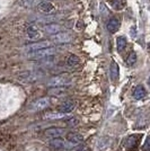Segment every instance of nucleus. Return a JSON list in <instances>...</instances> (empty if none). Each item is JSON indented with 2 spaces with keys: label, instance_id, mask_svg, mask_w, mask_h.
Returning a JSON list of instances; mask_svg holds the SVG:
<instances>
[{
  "label": "nucleus",
  "instance_id": "nucleus-1",
  "mask_svg": "<svg viewBox=\"0 0 150 151\" xmlns=\"http://www.w3.org/2000/svg\"><path fill=\"white\" fill-rule=\"evenodd\" d=\"M56 53V47L54 46H49V47H44V49H41V50L27 53V58L30 60H42V59H45V58L52 57Z\"/></svg>",
  "mask_w": 150,
  "mask_h": 151
},
{
  "label": "nucleus",
  "instance_id": "nucleus-2",
  "mask_svg": "<svg viewBox=\"0 0 150 151\" xmlns=\"http://www.w3.org/2000/svg\"><path fill=\"white\" fill-rule=\"evenodd\" d=\"M69 83H71V78L67 75H60L51 78L48 81V86H50V87H62V86H68Z\"/></svg>",
  "mask_w": 150,
  "mask_h": 151
},
{
  "label": "nucleus",
  "instance_id": "nucleus-3",
  "mask_svg": "<svg viewBox=\"0 0 150 151\" xmlns=\"http://www.w3.org/2000/svg\"><path fill=\"white\" fill-rule=\"evenodd\" d=\"M50 105H51L50 97H41V98H38V99H36V101H34L32 103L30 109H31L32 112H38V111H43L45 108H48Z\"/></svg>",
  "mask_w": 150,
  "mask_h": 151
},
{
  "label": "nucleus",
  "instance_id": "nucleus-4",
  "mask_svg": "<svg viewBox=\"0 0 150 151\" xmlns=\"http://www.w3.org/2000/svg\"><path fill=\"white\" fill-rule=\"evenodd\" d=\"M52 44H53L52 41H40V42H35V43H32V44L26 45L25 51H26V53H31V52L41 50V49H44V47L52 46Z\"/></svg>",
  "mask_w": 150,
  "mask_h": 151
},
{
  "label": "nucleus",
  "instance_id": "nucleus-5",
  "mask_svg": "<svg viewBox=\"0 0 150 151\" xmlns=\"http://www.w3.org/2000/svg\"><path fill=\"white\" fill-rule=\"evenodd\" d=\"M50 147L51 148H54V149H69V148H74L76 147L75 145L70 143L68 141H63L62 139H51L50 141Z\"/></svg>",
  "mask_w": 150,
  "mask_h": 151
},
{
  "label": "nucleus",
  "instance_id": "nucleus-6",
  "mask_svg": "<svg viewBox=\"0 0 150 151\" xmlns=\"http://www.w3.org/2000/svg\"><path fill=\"white\" fill-rule=\"evenodd\" d=\"M51 41H52L53 43H56V44L69 43V42L71 41V36H70V34L66 33V32H59V33H56V34H54V35L52 36Z\"/></svg>",
  "mask_w": 150,
  "mask_h": 151
},
{
  "label": "nucleus",
  "instance_id": "nucleus-7",
  "mask_svg": "<svg viewBox=\"0 0 150 151\" xmlns=\"http://www.w3.org/2000/svg\"><path fill=\"white\" fill-rule=\"evenodd\" d=\"M66 130L62 129V127H50L48 130H45L44 132V135L49 139H56V138H60L66 134Z\"/></svg>",
  "mask_w": 150,
  "mask_h": 151
},
{
  "label": "nucleus",
  "instance_id": "nucleus-8",
  "mask_svg": "<svg viewBox=\"0 0 150 151\" xmlns=\"http://www.w3.org/2000/svg\"><path fill=\"white\" fill-rule=\"evenodd\" d=\"M141 138V134L139 135H131L126 139L124 141V145L126 149H131V148H137L139 142H140V139Z\"/></svg>",
  "mask_w": 150,
  "mask_h": 151
},
{
  "label": "nucleus",
  "instance_id": "nucleus-9",
  "mask_svg": "<svg viewBox=\"0 0 150 151\" xmlns=\"http://www.w3.org/2000/svg\"><path fill=\"white\" fill-rule=\"evenodd\" d=\"M76 107V103L72 101H64L63 104H61L59 108H58V111L59 112H61V113H64V114H69L70 112H72L74 109H75Z\"/></svg>",
  "mask_w": 150,
  "mask_h": 151
},
{
  "label": "nucleus",
  "instance_id": "nucleus-10",
  "mask_svg": "<svg viewBox=\"0 0 150 151\" xmlns=\"http://www.w3.org/2000/svg\"><path fill=\"white\" fill-rule=\"evenodd\" d=\"M67 141L70 142V143H72V145H79V143H81L82 141H84V138H82L81 134H79V133H76V132H70L67 134Z\"/></svg>",
  "mask_w": 150,
  "mask_h": 151
},
{
  "label": "nucleus",
  "instance_id": "nucleus-11",
  "mask_svg": "<svg viewBox=\"0 0 150 151\" xmlns=\"http://www.w3.org/2000/svg\"><path fill=\"white\" fill-rule=\"evenodd\" d=\"M61 29H62V27L59 25V24H56V23H50V24H46V25L44 26L45 33H48L50 35H54L56 33L61 32Z\"/></svg>",
  "mask_w": 150,
  "mask_h": 151
},
{
  "label": "nucleus",
  "instance_id": "nucleus-12",
  "mask_svg": "<svg viewBox=\"0 0 150 151\" xmlns=\"http://www.w3.org/2000/svg\"><path fill=\"white\" fill-rule=\"evenodd\" d=\"M120 20L118 18H111L108 22H107V31L110 32V33H116V32L119 31L120 28Z\"/></svg>",
  "mask_w": 150,
  "mask_h": 151
},
{
  "label": "nucleus",
  "instance_id": "nucleus-13",
  "mask_svg": "<svg viewBox=\"0 0 150 151\" xmlns=\"http://www.w3.org/2000/svg\"><path fill=\"white\" fill-rule=\"evenodd\" d=\"M38 8L41 13H44V14H51L54 12V6L52 4H50V2H46V1L41 2L38 5Z\"/></svg>",
  "mask_w": 150,
  "mask_h": 151
},
{
  "label": "nucleus",
  "instance_id": "nucleus-14",
  "mask_svg": "<svg viewBox=\"0 0 150 151\" xmlns=\"http://www.w3.org/2000/svg\"><path fill=\"white\" fill-rule=\"evenodd\" d=\"M48 93L51 96H56V97L62 96V95H64L67 93V86H62V87H51Z\"/></svg>",
  "mask_w": 150,
  "mask_h": 151
},
{
  "label": "nucleus",
  "instance_id": "nucleus-15",
  "mask_svg": "<svg viewBox=\"0 0 150 151\" xmlns=\"http://www.w3.org/2000/svg\"><path fill=\"white\" fill-rule=\"evenodd\" d=\"M79 64H80V59L77 57L76 54H70L67 59V65H68L69 68H77V67H79Z\"/></svg>",
  "mask_w": 150,
  "mask_h": 151
},
{
  "label": "nucleus",
  "instance_id": "nucleus-16",
  "mask_svg": "<svg viewBox=\"0 0 150 151\" xmlns=\"http://www.w3.org/2000/svg\"><path fill=\"white\" fill-rule=\"evenodd\" d=\"M27 36H28L30 40H38L42 36V34H41V32L38 31L36 27L32 26V27L27 28Z\"/></svg>",
  "mask_w": 150,
  "mask_h": 151
},
{
  "label": "nucleus",
  "instance_id": "nucleus-17",
  "mask_svg": "<svg viewBox=\"0 0 150 151\" xmlns=\"http://www.w3.org/2000/svg\"><path fill=\"white\" fill-rule=\"evenodd\" d=\"M119 72H120L119 64L115 62V61H112V63H111V78H112L113 81H115V80L119 79Z\"/></svg>",
  "mask_w": 150,
  "mask_h": 151
},
{
  "label": "nucleus",
  "instance_id": "nucleus-18",
  "mask_svg": "<svg viewBox=\"0 0 150 151\" xmlns=\"http://www.w3.org/2000/svg\"><path fill=\"white\" fill-rule=\"evenodd\" d=\"M146 89H144V86H141V85H139V86H137L136 87V89H134V91H133V97L136 98V99H141V98H144V96H146Z\"/></svg>",
  "mask_w": 150,
  "mask_h": 151
},
{
  "label": "nucleus",
  "instance_id": "nucleus-19",
  "mask_svg": "<svg viewBox=\"0 0 150 151\" xmlns=\"http://www.w3.org/2000/svg\"><path fill=\"white\" fill-rule=\"evenodd\" d=\"M66 117V114L61 113V112H56V113H46L44 115L45 120H59V119H63Z\"/></svg>",
  "mask_w": 150,
  "mask_h": 151
},
{
  "label": "nucleus",
  "instance_id": "nucleus-20",
  "mask_svg": "<svg viewBox=\"0 0 150 151\" xmlns=\"http://www.w3.org/2000/svg\"><path fill=\"white\" fill-rule=\"evenodd\" d=\"M126 46V38L124 36H119L118 40H116V47H118V51L119 52H122V51L125 49Z\"/></svg>",
  "mask_w": 150,
  "mask_h": 151
},
{
  "label": "nucleus",
  "instance_id": "nucleus-21",
  "mask_svg": "<svg viewBox=\"0 0 150 151\" xmlns=\"http://www.w3.org/2000/svg\"><path fill=\"white\" fill-rule=\"evenodd\" d=\"M136 62H137V54H136V52H131L126 59V64L129 67H132V65H134Z\"/></svg>",
  "mask_w": 150,
  "mask_h": 151
},
{
  "label": "nucleus",
  "instance_id": "nucleus-22",
  "mask_svg": "<svg viewBox=\"0 0 150 151\" xmlns=\"http://www.w3.org/2000/svg\"><path fill=\"white\" fill-rule=\"evenodd\" d=\"M113 7L116 9V10H121L122 8H123V2H122V0H113Z\"/></svg>",
  "mask_w": 150,
  "mask_h": 151
},
{
  "label": "nucleus",
  "instance_id": "nucleus-23",
  "mask_svg": "<svg viewBox=\"0 0 150 151\" xmlns=\"http://www.w3.org/2000/svg\"><path fill=\"white\" fill-rule=\"evenodd\" d=\"M142 151H150V135L147 137L146 141H144V145H142Z\"/></svg>",
  "mask_w": 150,
  "mask_h": 151
},
{
  "label": "nucleus",
  "instance_id": "nucleus-24",
  "mask_svg": "<svg viewBox=\"0 0 150 151\" xmlns=\"http://www.w3.org/2000/svg\"><path fill=\"white\" fill-rule=\"evenodd\" d=\"M67 124H68L69 126H76L77 124H78V121H77V119H75V117H72V119H70V120L67 122Z\"/></svg>",
  "mask_w": 150,
  "mask_h": 151
},
{
  "label": "nucleus",
  "instance_id": "nucleus-25",
  "mask_svg": "<svg viewBox=\"0 0 150 151\" xmlns=\"http://www.w3.org/2000/svg\"><path fill=\"white\" fill-rule=\"evenodd\" d=\"M77 151H89V149H88L86 145H81V147H79L77 149Z\"/></svg>",
  "mask_w": 150,
  "mask_h": 151
},
{
  "label": "nucleus",
  "instance_id": "nucleus-26",
  "mask_svg": "<svg viewBox=\"0 0 150 151\" xmlns=\"http://www.w3.org/2000/svg\"><path fill=\"white\" fill-rule=\"evenodd\" d=\"M148 85L150 86V77H149V79H148Z\"/></svg>",
  "mask_w": 150,
  "mask_h": 151
}]
</instances>
